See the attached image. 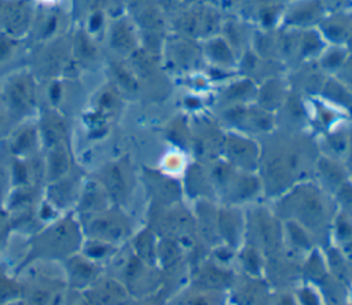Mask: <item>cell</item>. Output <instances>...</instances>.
<instances>
[{"label": "cell", "instance_id": "obj_1", "mask_svg": "<svg viewBox=\"0 0 352 305\" xmlns=\"http://www.w3.org/2000/svg\"><path fill=\"white\" fill-rule=\"evenodd\" d=\"M270 144L260 143L261 154L257 174L263 185V194L275 199L296 184L311 179L315 162L308 140L297 136L294 131L265 136Z\"/></svg>", "mask_w": 352, "mask_h": 305}, {"label": "cell", "instance_id": "obj_2", "mask_svg": "<svg viewBox=\"0 0 352 305\" xmlns=\"http://www.w3.org/2000/svg\"><path fill=\"white\" fill-rule=\"evenodd\" d=\"M274 213L280 221H293L305 228L312 236L330 231L337 206L329 195L314 180H304L280 196L274 199Z\"/></svg>", "mask_w": 352, "mask_h": 305}, {"label": "cell", "instance_id": "obj_3", "mask_svg": "<svg viewBox=\"0 0 352 305\" xmlns=\"http://www.w3.org/2000/svg\"><path fill=\"white\" fill-rule=\"evenodd\" d=\"M208 172L214 196L223 205L241 206L242 203L256 201L263 194V185L257 173L238 170L223 158L214 159Z\"/></svg>", "mask_w": 352, "mask_h": 305}, {"label": "cell", "instance_id": "obj_4", "mask_svg": "<svg viewBox=\"0 0 352 305\" xmlns=\"http://www.w3.org/2000/svg\"><path fill=\"white\" fill-rule=\"evenodd\" d=\"M221 122L226 131L243 133L246 136H267L276 128V114L263 109L256 102L223 107Z\"/></svg>", "mask_w": 352, "mask_h": 305}, {"label": "cell", "instance_id": "obj_5", "mask_svg": "<svg viewBox=\"0 0 352 305\" xmlns=\"http://www.w3.org/2000/svg\"><path fill=\"white\" fill-rule=\"evenodd\" d=\"M245 216L246 234L253 232V240L249 245L256 246L264 254V250H274L283 243V223L272 209L254 206Z\"/></svg>", "mask_w": 352, "mask_h": 305}, {"label": "cell", "instance_id": "obj_6", "mask_svg": "<svg viewBox=\"0 0 352 305\" xmlns=\"http://www.w3.org/2000/svg\"><path fill=\"white\" fill-rule=\"evenodd\" d=\"M260 142L243 133L226 131L223 139L221 157L238 170L257 173L260 163Z\"/></svg>", "mask_w": 352, "mask_h": 305}, {"label": "cell", "instance_id": "obj_7", "mask_svg": "<svg viewBox=\"0 0 352 305\" xmlns=\"http://www.w3.org/2000/svg\"><path fill=\"white\" fill-rule=\"evenodd\" d=\"M216 229L224 246L238 250L246 235V216L239 206L223 205L216 209Z\"/></svg>", "mask_w": 352, "mask_h": 305}, {"label": "cell", "instance_id": "obj_8", "mask_svg": "<svg viewBox=\"0 0 352 305\" xmlns=\"http://www.w3.org/2000/svg\"><path fill=\"white\" fill-rule=\"evenodd\" d=\"M166 47V56L176 71L184 73L197 67L201 60L205 62L202 45L197 40L176 34L168 41Z\"/></svg>", "mask_w": 352, "mask_h": 305}, {"label": "cell", "instance_id": "obj_9", "mask_svg": "<svg viewBox=\"0 0 352 305\" xmlns=\"http://www.w3.org/2000/svg\"><path fill=\"white\" fill-rule=\"evenodd\" d=\"M314 177L320 188L333 196V194L349 179V174L344 162L319 154L314 168Z\"/></svg>", "mask_w": 352, "mask_h": 305}, {"label": "cell", "instance_id": "obj_10", "mask_svg": "<svg viewBox=\"0 0 352 305\" xmlns=\"http://www.w3.org/2000/svg\"><path fill=\"white\" fill-rule=\"evenodd\" d=\"M290 91L292 87L286 78L280 74L274 76L258 84L254 102L263 109L276 114L286 102Z\"/></svg>", "mask_w": 352, "mask_h": 305}, {"label": "cell", "instance_id": "obj_11", "mask_svg": "<svg viewBox=\"0 0 352 305\" xmlns=\"http://www.w3.org/2000/svg\"><path fill=\"white\" fill-rule=\"evenodd\" d=\"M204 60L216 70H231L238 66V55L231 45L220 36L216 34L202 41Z\"/></svg>", "mask_w": 352, "mask_h": 305}, {"label": "cell", "instance_id": "obj_12", "mask_svg": "<svg viewBox=\"0 0 352 305\" xmlns=\"http://www.w3.org/2000/svg\"><path fill=\"white\" fill-rule=\"evenodd\" d=\"M318 98L344 114L352 117V92L344 87L336 77L327 76L322 84Z\"/></svg>", "mask_w": 352, "mask_h": 305}, {"label": "cell", "instance_id": "obj_13", "mask_svg": "<svg viewBox=\"0 0 352 305\" xmlns=\"http://www.w3.org/2000/svg\"><path fill=\"white\" fill-rule=\"evenodd\" d=\"M348 128L349 126H344L340 124V125L326 131L324 133H322V139L318 143L320 154L344 162V158H345L346 150H348V142H349V129Z\"/></svg>", "mask_w": 352, "mask_h": 305}, {"label": "cell", "instance_id": "obj_14", "mask_svg": "<svg viewBox=\"0 0 352 305\" xmlns=\"http://www.w3.org/2000/svg\"><path fill=\"white\" fill-rule=\"evenodd\" d=\"M257 87L258 84L246 77H241L238 81L227 84L221 95V100L226 104L224 107L253 103L256 100Z\"/></svg>", "mask_w": 352, "mask_h": 305}, {"label": "cell", "instance_id": "obj_15", "mask_svg": "<svg viewBox=\"0 0 352 305\" xmlns=\"http://www.w3.org/2000/svg\"><path fill=\"white\" fill-rule=\"evenodd\" d=\"M330 234L334 239V247L352 262V218L337 210Z\"/></svg>", "mask_w": 352, "mask_h": 305}, {"label": "cell", "instance_id": "obj_16", "mask_svg": "<svg viewBox=\"0 0 352 305\" xmlns=\"http://www.w3.org/2000/svg\"><path fill=\"white\" fill-rule=\"evenodd\" d=\"M318 32L326 44L345 45L352 32V22L348 18H323L318 25Z\"/></svg>", "mask_w": 352, "mask_h": 305}, {"label": "cell", "instance_id": "obj_17", "mask_svg": "<svg viewBox=\"0 0 352 305\" xmlns=\"http://www.w3.org/2000/svg\"><path fill=\"white\" fill-rule=\"evenodd\" d=\"M349 54L351 52L345 45L327 44L315 62L326 76H334L344 65Z\"/></svg>", "mask_w": 352, "mask_h": 305}, {"label": "cell", "instance_id": "obj_18", "mask_svg": "<svg viewBox=\"0 0 352 305\" xmlns=\"http://www.w3.org/2000/svg\"><path fill=\"white\" fill-rule=\"evenodd\" d=\"M236 251H239L236 258L246 275L260 278L261 273H264V254L260 249L248 243L241 246Z\"/></svg>", "mask_w": 352, "mask_h": 305}, {"label": "cell", "instance_id": "obj_19", "mask_svg": "<svg viewBox=\"0 0 352 305\" xmlns=\"http://www.w3.org/2000/svg\"><path fill=\"white\" fill-rule=\"evenodd\" d=\"M7 95L11 106L19 111L28 110L33 102L32 85L26 77L14 78L7 88Z\"/></svg>", "mask_w": 352, "mask_h": 305}, {"label": "cell", "instance_id": "obj_20", "mask_svg": "<svg viewBox=\"0 0 352 305\" xmlns=\"http://www.w3.org/2000/svg\"><path fill=\"white\" fill-rule=\"evenodd\" d=\"M110 44L120 54H132L135 49V34L125 25H117L110 32Z\"/></svg>", "mask_w": 352, "mask_h": 305}, {"label": "cell", "instance_id": "obj_21", "mask_svg": "<svg viewBox=\"0 0 352 305\" xmlns=\"http://www.w3.org/2000/svg\"><path fill=\"white\" fill-rule=\"evenodd\" d=\"M337 210L352 218V180L351 177L333 194Z\"/></svg>", "mask_w": 352, "mask_h": 305}, {"label": "cell", "instance_id": "obj_22", "mask_svg": "<svg viewBox=\"0 0 352 305\" xmlns=\"http://www.w3.org/2000/svg\"><path fill=\"white\" fill-rule=\"evenodd\" d=\"M106 185L114 198H121L125 194V179L118 166H113L106 176Z\"/></svg>", "mask_w": 352, "mask_h": 305}, {"label": "cell", "instance_id": "obj_23", "mask_svg": "<svg viewBox=\"0 0 352 305\" xmlns=\"http://www.w3.org/2000/svg\"><path fill=\"white\" fill-rule=\"evenodd\" d=\"M94 231L102 236H106V238H120L122 235V227L116 221V220H111L109 217H103V218H99L92 225Z\"/></svg>", "mask_w": 352, "mask_h": 305}, {"label": "cell", "instance_id": "obj_24", "mask_svg": "<svg viewBox=\"0 0 352 305\" xmlns=\"http://www.w3.org/2000/svg\"><path fill=\"white\" fill-rule=\"evenodd\" d=\"M43 136H44V140L47 142L48 146L54 147L59 143V140L62 139L63 136V128H62V124L56 120H51V121H47L45 125L43 126Z\"/></svg>", "mask_w": 352, "mask_h": 305}, {"label": "cell", "instance_id": "obj_25", "mask_svg": "<svg viewBox=\"0 0 352 305\" xmlns=\"http://www.w3.org/2000/svg\"><path fill=\"white\" fill-rule=\"evenodd\" d=\"M67 170V158L62 150H55L50 158V172L52 177H60Z\"/></svg>", "mask_w": 352, "mask_h": 305}, {"label": "cell", "instance_id": "obj_26", "mask_svg": "<svg viewBox=\"0 0 352 305\" xmlns=\"http://www.w3.org/2000/svg\"><path fill=\"white\" fill-rule=\"evenodd\" d=\"M333 77H336L344 87H346L352 92V54H349L344 65Z\"/></svg>", "mask_w": 352, "mask_h": 305}, {"label": "cell", "instance_id": "obj_27", "mask_svg": "<svg viewBox=\"0 0 352 305\" xmlns=\"http://www.w3.org/2000/svg\"><path fill=\"white\" fill-rule=\"evenodd\" d=\"M33 139H34L33 132H32L30 129H26V131H23V132L16 137V140L14 142V147H12V148H14L16 152H22V151L28 150V148L33 144Z\"/></svg>", "mask_w": 352, "mask_h": 305}, {"label": "cell", "instance_id": "obj_28", "mask_svg": "<svg viewBox=\"0 0 352 305\" xmlns=\"http://www.w3.org/2000/svg\"><path fill=\"white\" fill-rule=\"evenodd\" d=\"M298 297H300V300L304 305H318L316 294L309 287L301 289L300 293H298Z\"/></svg>", "mask_w": 352, "mask_h": 305}, {"label": "cell", "instance_id": "obj_29", "mask_svg": "<svg viewBox=\"0 0 352 305\" xmlns=\"http://www.w3.org/2000/svg\"><path fill=\"white\" fill-rule=\"evenodd\" d=\"M349 129V142H348V150H346V155L344 158V165L348 170V174L352 180V125L348 128Z\"/></svg>", "mask_w": 352, "mask_h": 305}, {"label": "cell", "instance_id": "obj_30", "mask_svg": "<svg viewBox=\"0 0 352 305\" xmlns=\"http://www.w3.org/2000/svg\"><path fill=\"white\" fill-rule=\"evenodd\" d=\"M16 294V289L11 283L0 282V301H4Z\"/></svg>", "mask_w": 352, "mask_h": 305}, {"label": "cell", "instance_id": "obj_31", "mask_svg": "<svg viewBox=\"0 0 352 305\" xmlns=\"http://www.w3.org/2000/svg\"><path fill=\"white\" fill-rule=\"evenodd\" d=\"M50 295L44 291H38L32 297V305H48Z\"/></svg>", "mask_w": 352, "mask_h": 305}, {"label": "cell", "instance_id": "obj_32", "mask_svg": "<svg viewBox=\"0 0 352 305\" xmlns=\"http://www.w3.org/2000/svg\"><path fill=\"white\" fill-rule=\"evenodd\" d=\"M188 305H210L209 298L202 294H197L195 297H191L188 300Z\"/></svg>", "mask_w": 352, "mask_h": 305}, {"label": "cell", "instance_id": "obj_33", "mask_svg": "<svg viewBox=\"0 0 352 305\" xmlns=\"http://www.w3.org/2000/svg\"><path fill=\"white\" fill-rule=\"evenodd\" d=\"M345 47H346L348 51L352 54V32H351V34H349V37H348V41H346Z\"/></svg>", "mask_w": 352, "mask_h": 305}]
</instances>
